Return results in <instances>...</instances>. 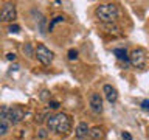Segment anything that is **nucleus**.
I'll return each instance as SVG.
<instances>
[{"label":"nucleus","instance_id":"f257e3e1","mask_svg":"<svg viewBox=\"0 0 149 140\" xmlns=\"http://www.w3.org/2000/svg\"><path fill=\"white\" fill-rule=\"evenodd\" d=\"M47 126L50 131H54L58 134H67L72 129V118L64 112H59V114L50 115L47 118Z\"/></svg>","mask_w":149,"mask_h":140},{"label":"nucleus","instance_id":"f03ea898","mask_svg":"<svg viewBox=\"0 0 149 140\" xmlns=\"http://www.w3.org/2000/svg\"><path fill=\"white\" fill-rule=\"evenodd\" d=\"M95 14L102 23H113L118 19V6L113 3H102L96 8Z\"/></svg>","mask_w":149,"mask_h":140},{"label":"nucleus","instance_id":"7ed1b4c3","mask_svg":"<svg viewBox=\"0 0 149 140\" xmlns=\"http://www.w3.org/2000/svg\"><path fill=\"white\" fill-rule=\"evenodd\" d=\"M129 61L134 67L137 69H146L148 65V53L144 48H135L132 50V53L129 56Z\"/></svg>","mask_w":149,"mask_h":140},{"label":"nucleus","instance_id":"20e7f679","mask_svg":"<svg viewBox=\"0 0 149 140\" xmlns=\"http://www.w3.org/2000/svg\"><path fill=\"white\" fill-rule=\"evenodd\" d=\"M53 51H51L50 48H47L45 45H37V48H36V58L37 61H39L40 64H44V65H50L51 64V61H53Z\"/></svg>","mask_w":149,"mask_h":140},{"label":"nucleus","instance_id":"39448f33","mask_svg":"<svg viewBox=\"0 0 149 140\" xmlns=\"http://www.w3.org/2000/svg\"><path fill=\"white\" fill-rule=\"evenodd\" d=\"M25 118V109L22 106H13L8 111V123L9 125H19Z\"/></svg>","mask_w":149,"mask_h":140},{"label":"nucleus","instance_id":"423d86ee","mask_svg":"<svg viewBox=\"0 0 149 140\" xmlns=\"http://www.w3.org/2000/svg\"><path fill=\"white\" fill-rule=\"evenodd\" d=\"M17 16V11H16V5L14 3H6L5 6L2 8L0 11V20L2 22H13Z\"/></svg>","mask_w":149,"mask_h":140},{"label":"nucleus","instance_id":"0eeeda50","mask_svg":"<svg viewBox=\"0 0 149 140\" xmlns=\"http://www.w3.org/2000/svg\"><path fill=\"white\" fill-rule=\"evenodd\" d=\"M88 103H90V109L95 114H101L102 112V98L100 93H92L90 98H88Z\"/></svg>","mask_w":149,"mask_h":140},{"label":"nucleus","instance_id":"6e6552de","mask_svg":"<svg viewBox=\"0 0 149 140\" xmlns=\"http://www.w3.org/2000/svg\"><path fill=\"white\" fill-rule=\"evenodd\" d=\"M102 90H104V95H106L109 103H115L116 100H118V92H116V89L112 87L110 84H106V86L102 87Z\"/></svg>","mask_w":149,"mask_h":140},{"label":"nucleus","instance_id":"1a4fd4ad","mask_svg":"<svg viewBox=\"0 0 149 140\" xmlns=\"http://www.w3.org/2000/svg\"><path fill=\"white\" fill-rule=\"evenodd\" d=\"M74 135H76V139H79V140L86 139L88 135V126H87L86 121H81V123L76 126V129H74Z\"/></svg>","mask_w":149,"mask_h":140},{"label":"nucleus","instance_id":"9d476101","mask_svg":"<svg viewBox=\"0 0 149 140\" xmlns=\"http://www.w3.org/2000/svg\"><path fill=\"white\" fill-rule=\"evenodd\" d=\"M88 135H90L92 140H101L104 137V131H102V128H100V126H95L93 129H88Z\"/></svg>","mask_w":149,"mask_h":140},{"label":"nucleus","instance_id":"9b49d317","mask_svg":"<svg viewBox=\"0 0 149 140\" xmlns=\"http://www.w3.org/2000/svg\"><path fill=\"white\" fill-rule=\"evenodd\" d=\"M113 55H115L120 61H124V62H127V59H129L126 48H115V50H113Z\"/></svg>","mask_w":149,"mask_h":140},{"label":"nucleus","instance_id":"f8f14e48","mask_svg":"<svg viewBox=\"0 0 149 140\" xmlns=\"http://www.w3.org/2000/svg\"><path fill=\"white\" fill-rule=\"evenodd\" d=\"M8 106H0V121H8Z\"/></svg>","mask_w":149,"mask_h":140},{"label":"nucleus","instance_id":"ddd939ff","mask_svg":"<svg viewBox=\"0 0 149 140\" xmlns=\"http://www.w3.org/2000/svg\"><path fill=\"white\" fill-rule=\"evenodd\" d=\"M64 20H65V17H64V16H58V17H54L53 20L50 22V25H48V30L51 31V30L54 28V25H56V23H59V22H64Z\"/></svg>","mask_w":149,"mask_h":140},{"label":"nucleus","instance_id":"4468645a","mask_svg":"<svg viewBox=\"0 0 149 140\" xmlns=\"http://www.w3.org/2000/svg\"><path fill=\"white\" fill-rule=\"evenodd\" d=\"M9 129V123L8 121H0V135H5Z\"/></svg>","mask_w":149,"mask_h":140},{"label":"nucleus","instance_id":"2eb2a0df","mask_svg":"<svg viewBox=\"0 0 149 140\" xmlns=\"http://www.w3.org/2000/svg\"><path fill=\"white\" fill-rule=\"evenodd\" d=\"M68 59L70 61H74V59H78V51L76 50H68Z\"/></svg>","mask_w":149,"mask_h":140},{"label":"nucleus","instance_id":"dca6fc26","mask_svg":"<svg viewBox=\"0 0 149 140\" xmlns=\"http://www.w3.org/2000/svg\"><path fill=\"white\" fill-rule=\"evenodd\" d=\"M8 31H9V33H19V31H20V27L16 25V23H14V25L11 23V25H9V28H8Z\"/></svg>","mask_w":149,"mask_h":140},{"label":"nucleus","instance_id":"f3484780","mask_svg":"<svg viewBox=\"0 0 149 140\" xmlns=\"http://www.w3.org/2000/svg\"><path fill=\"white\" fill-rule=\"evenodd\" d=\"M45 118H48V117H47V112H44V114H40V115H37V117H36V121H37V123H42Z\"/></svg>","mask_w":149,"mask_h":140},{"label":"nucleus","instance_id":"a211bd4d","mask_svg":"<svg viewBox=\"0 0 149 140\" xmlns=\"http://www.w3.org/2000/svg\"><path fill=\"white\" fill-rule=\"evenodd\" d=\"M40 98H42V100H48V98H50V92L48 90H42Z\"/></svg>","mask_w":149,"mask_h":140},{"label":"nucleus","instance_id":"6ab92c4d","mask_svg":"<svg viewBox=\"0 0 149 140\" xmlns=\"http://www.w3.org/2000/svg\"><path fill=\"white\" fill-rule=\"evenodd\" d=\"M23 53H26L28 56H31V47L30 45H25V47H23Z\"/></svg>","mask_w":149,"mask_h":140},{"label":"nucleus","instance_id":"aec40b11","mask_svg":"<svg viewBox=\"0 0 149 140\" xmlns=\"http://www.w3.org/2000/svg\"><path fill=\"white\" fill-rule=\"evenodd\" d=\"M48 104H50L51 109H58V107H59V103H58V101H50Z\"/></svg>","mask_w":149,"mask_h":140},{"label":"nucleus","instance_id":"412c9836","mask_svg":"<svg viewBox=\"0 0 149 140\" xmlns=\"http://www.w3.org/2000/svg\"><path fill=\"white\" fill-rule=\"evenodd\" d=\"M141 107L144 111H148L149 109V100H143V103H141Z\"/></svg>","mask_w":149,"mask_h":140},{"label":"nucleus","instance_id":"4be33fe9","mask_svg":"<svg viewBox=\"0 0 149 140\" xmlns=\"http://www.w3.org/2000/svg\"><path fill=\"white\" fill-rule=\"evenodd\" d=\"M121 137H123V140H132V135H130L129 132H123Z\"/></svg>","mask_w":149,"mask_h":140},{"label":"nucleus","instance_id":"5701e85b","mask_svg":"<svg viewBox=\"0 0 149 140\" xmlns=\"http://www.w3.org/2000/svg\"><path fill=\"white\" fill-rule=\"evenodd\" d=\"M6 59L8 61H16V55H14V53H8L6 55Z\"/></svg>","mask_w":149,"mask_h":140},{"label":"nucleus","instance_id":"b1692460","mask_svg":"<svg viewBox=\"0 0 149 140\" xmlns=\"http://www.w3.org/2000/svg\"><path fill=\"white\" fill-rule=\"evenodd\" d=\"M37 135H39L40 139H44V137H47V131H45V129H40V131H39V134H37Z\"/></svg>","mask_w":149,"mask_h":140},{"label":"nucleus","instance_id":"393cba45","mask_svg":"<svg viewBox=\"0 0 149 140\" xmlns=\"http://www.w3.org/2000/svg\"><path fill=\"white\" fill-rule=\"evenodd\" d=\"M11 70H19V65H17V64H16V65H13Z\"/></svg>","mask_w":149,"mask_h":140}]
</instances>
